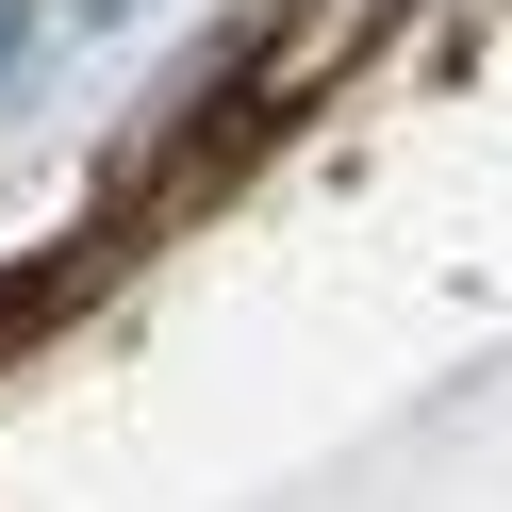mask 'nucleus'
Wrapping results in <instances>:
<instances>
[{
	"instance_id": "f03ea898",
	"label": "nucleus",
	"mask_w": 512,
	"mask_h": 512,
	"mask_svg": "<svg viewBox=\"0 0 512 512\" xmlns=\"http://www.w3.org/2000/svg\"><path fill=\"white\" fill-rule=\"evenodd\" d=\"M83 17H116V0H83Z\"/></svg>"
},
{
	"instance_id": "f257e3e1",
	"label": "nucleus",
	"mask_w": 512,
	"mask_h": 512,
	"mask_svg": "<svg viewBox=\"0 0 512 512\" xmlns=\"http://www.w3.org/2000/svg\"><path fill=\"white\" fill-rule=\"evenodd\" d=\"M17 34H34V0H0V50H17Z\"/></svg>"
}]
</instances>
